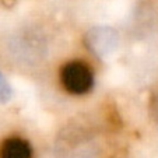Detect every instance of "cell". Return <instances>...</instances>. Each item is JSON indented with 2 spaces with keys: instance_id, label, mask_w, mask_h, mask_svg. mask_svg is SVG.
Returning <instances> with one entry per match:
<instances>
[{
  "instance_id": "cell-1",
  "label": "cell",
  "mask_w": 158,
  "mask_h": 158,
  "mask_svg": "<svg viewBox=\"0 0 158 158\" xmlns=\"http://www.w3.org/2000/svg\"><path fill=\"white\" fill-rule=\"evenodd\" d=\"M59 80L66 93L72 95H84L94 85L93 70L81 60H72L63 64L59 72Z\"/></svg>"
},
{
  "instance_id": "cell-2",
  "label": "cell",
  "mask_w": 158,
  "mask_h": 158,
  "mask_svg": "<svg viewBox=\"0 0 158 158\" xmlns=\"http://www.w3.org/2000/svg\"><path fill=\"white\" fill-rule=\"evenodd\" d=\"M0 158H32V148L21 137H9L0 144Z\"/></svg>"
},
{
  "instance_id": "cell-3",
  "label": "cell",
  "mask_w": 158,
  "mask_h": 158,
  "mask_svg": "<svg viewBox=\"0 0 158 158\" xmlns=\"http://www.w3.org/2000/svg\"><path fill=\"white\" fill-rule=\"evenodd\" d=\"M152 105H154V106H155V109L152 110V114H154L155 116L158 118V97H157V98L154 99V101H152Z\"/></svg>"
}]
</instances>
